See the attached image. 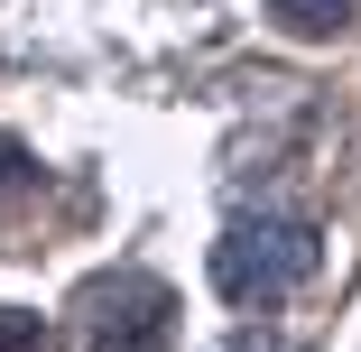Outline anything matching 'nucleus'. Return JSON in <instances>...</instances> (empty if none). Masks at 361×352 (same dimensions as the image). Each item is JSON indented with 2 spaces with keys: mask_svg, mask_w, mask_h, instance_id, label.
Wrapping results in <instances>:
<instances>
[{
  "mask_svg": "<svg viewBox=\"0 0 361 352\" xmlns=\"http://www.w3.org/2000/svg\"><path fill=\"white\" fill-rule=\"evenodd\" d=\"M315 260H324V241H315L306 214H241L213 241V288L232 306H278L315 278Z\"/></svg>",
  "mask_w": 361,
  "mask_h": 352,
  "instance_id": "nucleus-1",
  "label": "nucleus"
},
{
  "mask_svg": "<svg viewBox=\"0 0 361 352\" xmlns=\"http://www.w3.org/2000/svg\"><path fill=\"white\" fill-rule=\"evenodd\" d=\"M176 343V297L149 269H111L75 297V352H167Z\"/></svg>",
  "mask_w": 361,
  "mask_h": 352,
  "instance_id": "nucleus-2",
  "label": "nucleus"
},
{
  "mask_svg": "<svg viewBox=\"0 0 361 352\" xmlns=\"http://www.w3.org/2000/svg\"><path fill=\"white\" fill-rule=\"evenodd\" d=\"M269 19H278L287 37H334V28L352 19V0H269Z\"/></svg>",
  "mask_w": 361,
  "mask_h": 352,
  "instance_id": "nucleus-3",
  "label": "nucleus"
},
{
  "mask_svg": "<svg viewBox=\"0 0 361 352\" xmlns=\"http://www.w3.org/2000/svg\"><path fill=\"white\" fill-rule=\"evenodd\" d=\"M28 186H37V158L19 149L10 130H0V204H10V195H28Z\"/></svg>",
  "mask_w": 361,
  "mask_h": 352,
  "instance_id": "nucleus-4",
  "label": "nucleus"
},
{
  "mask_svg": "<svg viewBox=\"0 0 361 352\" xmlns=\"http://www.w3.org/2000/svg\"><path fill=\"white\" fill-rule=\"evenodd\" d=\"M0 352H47V334H37L28 306H0Z\"/></svg>",
  "mask_w": 361,
  "mask_h": 352,
  "instance_id": "nucleus-5",
  "label": "nucleus"
}]
</instances>
